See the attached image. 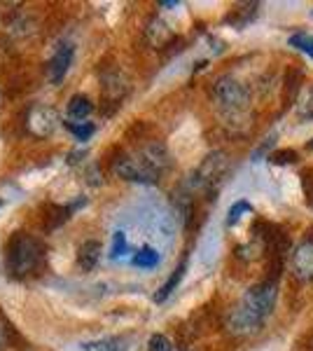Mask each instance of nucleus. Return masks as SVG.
Here are the masks:
<instances>
[{"instance_id": "obj_1", "label": "nucleus", "mask_w": 313, "mask_h": 351, "mask_svg": "<svg viewBox=\"0 0 313 351\" xmlns=\"http://www.w3.org/2000/svg\"><path fill=\"white\" fill-rule=\"evenodd\" d=\"M278 300V286L274 281H262V284L248 288L241 302L227 314V330L231 335L246 337L258 332L264 321L274 314Z\"/></svg>"}, {"instance_id": "obj_2", "label": "nucleus", "mask_w": 313, "mask_h": 351, "mask_svg": "<svg viewBox=\"0 0 313 351\" xmlns=\"http://www.w3.org/2000/svg\"><path fill=\"white\" fill-rule=\"evenodd\" d=\"M213 101L225 115H241L250 106V89L231 75H222L213 84Z\"/></svg>"}, {"instance_id": "obj_3", "label": "nucleus", "mask_w": 313, "mask_h": 351, "mask_svg": "<svg viewBox=\"0 0 313 351\" xmlns=\"http://www.w3.org/2000/svg\"><path fill=\"white\" fill-rule=\"evenodd\" d=\"M38 260H40V246L33 237L21 234L19 232V234H14L12 239H10L8 263H10V269H12L16 276H24L28 271H33Z\"/></svg>"}, {"instance_id": "obj_4", "label": "nucleus", "mask_w": 313, "mask_h": 351, "mask_svg": "<svg viewBox=\"0 0 313 351\" xmlns=\"http://www.w3.org/2000/svg\"><path fill=\"white\" fill-rule=\"evenodd\" d=\"M115 171L122 176L124 180H134V183H155L159 176L147 167L140 152L136 155H122L115 162Z\"/></svg>"}, {"instance_id": "obj_5", "label": "nucleus", "mask_w": 313, "mask_h": 351, "mask_svg": "<svg viewBox=\"0 0 313 351\" xmlns=\"http://www.w3.org/2000/svg\"><path fill=\"white\" fill-rule=\"evenodd\" d=\"M290 267L301 284H313V239L301 241L290 253Z\"/></svg>"}, {"instance_id": "obj_6", "label": "nucleus", "mask_w": 313, "mask_h": 351, "mask_svg": "<svg viewBox=\"0 0 313 351\" xmlns=\"http://www.w3.org/2000/svg\"><path fill=\"white\" fill-rule=\"evenodd\" d=\"M73 56H75V47H73L71 43L59 45V49L52 54L49 66H47V73H49V80H52V84L64 82V77L68 75V71H71V66H73Z\"/></svg>"}, {"instance_id": "obj_7", "label": "nucleus", "mask_w": 313, "mask_h": 351, "mask_svg": "<svg viewBox=\"0 0 313 351\" xmlns=\"http://www.w3.org/2000/svg\"><path fill=\"white\" fill-rule=\"evenodd\" d=\"M225 169H227V157L222 155V152H213V155L199 167L197 185L210 190L213 185H218V180L222 178V173H225Z\"/></svg>"}, {"instance_id": "obj_8", "label": "nucleus", "mask_w": 313, "mask_h": 351, "mask_svg": "<svg viewBox=\"0 0 313 351\" xmlns=\"http://www.w3.org/2000/svg\"><path fill=\"white\" fill-rule=\"evenodd\" d=\"M28 127H31L33 134L38 136H47L54 132L56 127V112L52 108H47V106H38L36 110L31 112V122H28Z\"/></svg>"}, {"instance_id": "obj_9", "label": "nucleus", "mask_w": 313, "mask_h": 351, "mask_svg": "<svg viewBox=\"0 0 313 351\" xmlns=\"http://www.w3.org/2000/svg\"><path fill=\"white\" fill-rule=\"evenodd\" d=\"M94 104L84 94H75L68 99V120L73 122H87V117L92 115Z\"/></svg>"}, {"instance_id": "obj_10", "label": "nucleus", "mask_w": 313, "mask_h": 351, "mask_svg": "<svg viewBox=\"0 0 313 351\" xmlns=\"http://www.w3.org/2000/svg\"><path fill=\"white\" fill-rule=\"evenodd\" d=\"M99 263H101V243L99 241H84L82 246H79V253H77V265L84 271H92Z\"/></svg>"}, {"instance_id": "obj_11", "label": "nucleus", "mask_w": 313, "mask_h": 351, "mask_svg": "<svg viewBox=\"0 0 313 351\" xmlns=\"http://www.w3.org/2000/svg\"><path fill=\"white\" fill-rule=\"evenodd\" d=\"M185 271H187V263L183 265H178V269L173 271V274L166 279V284H164L162 288H159V293L155 295V302H166V300L173 295V291L180 286V281H183V276H185Z\"/></svg>"}, {"instance_id": "obj_12", "label": "nucleus", "mask_w": 313, "mask_h": 351, "mask_svg": "<svg viewBox=\"0 0 313 351\" xmlns=\"http://www.w3.org/2000/svg\"><path fill=\"white\" fill-rule=\"evenodd\" d=\"M159 253H157V248H152V246H143L140 251H136L134 253V258H131V263L136 265V267H140V269H155L157 265H159Z\"/></svg>"}, {"instance_id": "obj_13", "label": "nucleus", "mask_w": 313, "mask_h": 351, "mask_svg": "<svg viewBox=\"0 0 313 351\" xmlns=\"http://www.w3.org/2000/svg\"><path fill=\"white\" fill-rule=\"evenodd\" d=\"M147 38H150L152 45H157V47H162V45H166L171 38H173V31L164 24L162 19H155L150 26H147Z\"/></svg>"}, {"instance_id": "obj_14", "label": "nucleus", "mask_w": 313, "mask_h": 351, "mask_svg": "<svg viewBox=\"0 0 313 351\" xmlns=\"http://www.w3.org/2000/svg\"><path fill=\"white\" fill-rule=\"evenodd\" d=\"M288 45L295 49H299V52H304L306 56H311L313 59V33H306V31H297L292 33V36L288 38Z\"/></svg>"}, {"instance_id": "obj_15", "label": "nucleus", "mask_w": 313, "mask_h": 351, "mask_svg": "<svg viewBox=\"0 0 313 351\" xmlns=\"http://www.w3.org/2000/svg\"><path fill=\"white\" fill-rule=\"evenodd\" d=\"M250 213H253V206L246 199H238L236 204H231L229 211H227V228H234L238 220L243 216H250Z\"/></svg>"}, {"instance_id": "obj_16", "label": "nucleus", "mask_w": 313, "mask_h": 351, "mask_svg": "<svg viewBox=\"0 0 313 351\" xmlns=\"http://www.w3.org/2000/svg\"><path fill=\"white\" fill-rule=\"evenodd\" d=\"M66 129L71 132L73 136H75L77 141H89L96 132V127L92 122H73V120H66Z\"/></svg>"}, {"instance_id": "obj_17", "label": "nucleus", "mask_w": 313, "mask_h": 351, "mask_svg": "<svg viewBox=\"0 0 313 351\" xmlns=\"http://www.w3.org/2000/svg\"><path fill=\"white\" fill-rule=\"evenodd\" d=\"M129 251V239L127 234H124L122 230H117L115 234H112V246H110V260H119L124 258Z\"/></svg>"}, {"instance_id": "obj_18", "label": "nucleus", "mask_w": 313, "mask_h": 351, "mask_svg": "<svg viewBox=\"0 0 313 351\" xmlns=\"http://www.w3.org/2000/svg\"><path fill=\"white\" fill-rule=\"evenodd\" d=\"M274 145H276V134H269V136H266V138L260 143V148H255V150H253V162H260V160H264V157L269 160L271 152H274V150H271Z\"/></svg>"}, {"instance_id": "obj_19", "label": "nucleus", "mask_w": 313, "mask_h": 351, "mask_svg": "<svg viewBox=\"0 0 313 351\" xmlns=\"http://www.w3.org/2000/svg\"><path fill=\"white\" fill-rule=\"evenodd\" d=\"M299 160V155L295 150H290V148H286V150H274L271 152V157H269V162L271 164H278V167H286V164H295Z\"/></svg>"}, {"instance_id": "obj_20", "label": "nucleus", "mask_w": 313, "mask_h": 351, "mask_svg": "<svg viewBox=\"0 0 313 351\" xmlns=\"http://www.w3.org/2000/svg\"><path fill=\"white\" fill-rule=\"evenodd\" d=\"M147 351H173V347H171V339L166 335L157 332V335L147 339Z\"/></svg>"}, {"instance_id": "obj_21", "label": "nucleus", "mask_w": 313, "mask_h": 351, "mask_svg": "<svg viewBox=\"0 0 313 351\" xmlns=\"http://www.w3.org/2000/svg\"><path fill=\"white\" fill-rule=\"evenodd\" d=\"M84 351H119L117 339H96V342L84 344Z\"/></svg>"}, {"instance_id": "obj_22", "label": "nucleus", "mask_w": 313, "mask_h": 351, "mask_svg": "<svg viewBox=\"0 0 313 351\" xmlns=\"http://www.w3.org/2000/svg\"><path fill=\"white\" fill-rule=\"evenodd\" d=\"M301 185H304V192H306V197H309V202H313V171L301 173Z\"/></svg>"}, {"instance_id": "obj_23", "label": "nucleus", "mask_w": 313, "mask_h": 351, "mask_svg": "<svg viewBox=\"0 0 313 351\" xmlns=\"http://www.w3.org/2000/svg\"><path fill=\"white\" fill-rule=\"evenodd\" d=\"M301 117H306V120H313V89L309 92V96H306V101L301 104Z\"/></svg>"}, {"instance_id": "obj_24", "label": "nucleus", "mask_w": 313, "mask_h": 351, "mask_svg": "<svg viewBox=\"0 0 313 351\" xmlns=\"http://www.w3.org/2000/svg\"><path fill=\"white\" fill-rule=\"evenodd\" d=\"M0 206H3V202H0Z\"/></svg>"}]
</instances>
